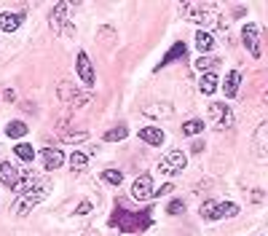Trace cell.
I'll return each mask as SVG.
<instances>
[{
    "label": "cell",
    "mask_w": 268,
    "mask_h": 236,
    "mask_svg": "<svg viewBox=\"0 0 268 236\" xmlns=\"http://www.w3.org/2000/svg\"><path fill=\"white\" fill-rule=\"evenodd\" d=\"M110 226L118 228V231H126V233H137V231H145L153 226V209L145 207L142 212H132L126 207V202H115V209H113V218H110Z\"/></svg>",
    "instance_id": "obj_1"
},
{
    "label": "cell",
    "mask_w": 268,
    "mask_h": 236,
    "mask_svg": "<svg viewBox=\"0 0 268 236\" xmlns=\"http://www.w3.org/2000/svg\"><path fill=\"white\" fill-rule=\"evenodd\" d=\"M19 188H22L25 193H22V196H19V202H16V215H19V218H25V215H30V212H32V209L46 199V193H49V188H51V185L46 183L43 177H35V174H32L30 180H25Z\"/></svg>",
    "instance_id": "obj_2"
},
{
    "label": "cell",
    "mask_w": 268,
    "mask_h": 236,
    "mask_svg": "<svg viewBox=\"0 0 268 236\" xmlns=\"http://www.w3.org/2000/svg\"><path fill=\"white\" fill-rule=\"evenodd\" d=\"M199 215L204 220H223V218H234L239 215V204L234 202H204Z\"/></svg>",
    "instance_id": "obj_3"
},
{
    "label": "cell",
    "mask_w": 268,
    "mask_h": 236,
    "mask_svg": "<svg viewBox=\"0 0 268 236\" xmlns=\"http://www.w3.org/2000/svg\"><path fill=\"white\" fill-rule=\"evenodd\" d=\"M209 118H212V129H217V132L234 126V110H231L225 102H212L209 105Z\"/></svg>",
    "instance_id": "obj_4"
},
{
    "label": "cell",
    "mask_w": 268,
    "mask_h": 236,
    "mask_svg": "<svg viewBox=\"0 0 268 236\" xmlns=\"http://www.w3.org/2000/svg\"><path fill=\"white\" fill-rule=\"evenodd\" d=\"M185 164H188V159H185V153L182 150H169L164 159L158 161V174H167V177H172V174H180L182 169H185Z\"/></svg>",
    "instance_id": "obj_5"
},
{
    "label": "cell",
    "mask_w": 268,
    "mask_h": 236,
    "mask_svg": "<svg viewBox=\"0 0 268 236\" xmlns=\"http://www.w3.org/2000/svg\"><path fill=\"white\" fill-rule=\"evenodd\" d=\"M56 91H59L62 102H67L70 108H84V105L89 102V97H91L89 91H80V89H75L73 84H70V81H59V86H56Z\"/></svg>",
    "instance_id": "obj_6"
},
{
    "label": "cell",
    "mask_w": 268,
    "mask_h": 236,
    "mask_svg": "<svg viewBox=\"0 0 268 236\" xmlns=\"http://www.w3.org/2000/svg\"><path fill=\"white\" fill-rule=\"evenodd\" d=\"M180 14L196 22V25H209L212 22V11H207V6H199V3H180Z\"/></svg>",
    "instance_id": "obj_7"
},
{
    "label": "cell",
    "mask_w": 268,
    "mask_h": 236,
    "mask_svg": "<svg viewBox=\"0 0 268 236\" xmlns=\"http://www.w3.org/2000/svg\"><path fill=\"white\" fill-rule=\"evenodd\" d=\"M241 41L250 49L252 56H263V46H260V27L258 25H244L241 30Z\"/></svg>",
    "instance_id": "obj_8"
},
{
    "label": "cell",
    "mask_w": 268,
    "mask_h": 236,
    "mask_svg": "<svg viewBox=\"0 0 268 236\" xmlns=\"http://www.w3.org/2000/svg\"><path fill=\"white\" fill-rule=\"evenodd\" d=\"M75 70H78V78L84 81L86 86H94V67H91L86 51H78V56H75Z\"/></svg>",
    "instance_id": "obj_9"
},
{
    "label": "cell",
    "mask_w": 268,
    "mask_h": 236,
    "mask_svg": "<svg viewBox=\"0 0 268 236\" xmlns=\"http://www.w3.org/2000/svg\"><path fill=\"white\" fill-rule=\"evenodd\" d=\"M132 196L139 199V202H148L150 196H153V177L150 174H139L134 185H132Z\"/></svg>",
    "instance_id": "obj_10"
},
{
    "label": "cell",
    "mask_w": 268,
    "mask_h": 236,
    "mask_svg": "<svg viewBox=\"0 0 268 236\" xmlns=\"http://www.w3.org/2000/svg\"><path fill=\"white\" fill-rule=\"evenodd\" d=\"M25 11H3L0 14V30L3 32H16L22 27V22H25Z\"/></svg>",
    "instance_id": "obj_11"
},
{
    "label": "cell",
    "mask_w": 268,
    "mask_h": 236,
    "mask_svg": "<svg viewBox=\"0 0 268 236\" xmlns=\"http://www.w3.org/2000/svg\"><path fill=\"white\" fill-rule=\"evenodd\" d=\"M142 115L145 118H172L174 115V108L169 102H148L142 108Z\"/></svg>",
    "instance_id": "obj_12"
},
{
    "label": "cell",
    "mask_w": 268,
    "mask_h": 236,
    "mask_svg": "<svg viewBox=\"0 0 268 236\" xmlns=\"http://www.w3.org/2000/svg\"><path fill=\"white\" fill-rule=\"evenodd\" d=\"M0 183H6L8 188H19L25 183V177L16 167H11V164H0Z\"/></svg>",
    "instance_id": "obj_13"
},
{
    "label": "cell",
    "mask_w": 268,
    "mask_h": 236,
    "mask_svg": "<svg viewBox=\"0 0 268 236\" xmlns=\"http://www.w3.org/2000/svg\"><path fill=\"white\" fill-rule=\"evenodd\" d=\"M40 161H43L46 169H59L65 164V156H62L59 148H46V150H40Z\"/></svg>",
    "instance_id": "obj_14"
},
{
    "label": "cell",
    "mask_w": 268,
    "mask_h": 236,
    "mask_svg": "<svg viewBox=\"0 0 268 236\" xmlns=\"http://www.w3.org/2000/svg\"><path fill=\"white\" fill-rule=\"evenodd\" d=\"M139 140H145L148 145H161L164 143V132L161 129H156V126H145V129H139Z\"/></svg>",
    "instance_id": "obj_15"
},
{
    "label": "cell",
    "mask_w": 268,
    "mask_h": 236,
    "mask_svg": "<svg viewBox=\"0 0 268 236\" xmlns=\"http://www.w3.org/2000/svg\"><path fill=\"white\" fill-rule=\"evenodd\" d=\"M239 84H241V75L236 73V70H231V73L225 75V81H223V94L225 97H236Z\"/></svg>",
    "instance_id": "obj_16"
},
{
    "label": "cell",
    "mask_w": 268,
    "mask_h": 236,
    "mask_svg": "<svg viewBox=\"0 0 268 236\" xmlns=\"http://www.w3.org/2000/svg\"><path fill=\"white\" fill-rule=\"evenodd\" d=\"M185 51H188V46H185V43H174L172 49H169V54H167L164 59H161L158 70H161V67H167L169 62H177V59H185Z\"/></svg>",
    "instance_id": "obj_17"
},
{
    "label": "cell",
    "mask_w": 268,
    "mask_h": 236,
    "mask_svg": "<svg viewBox=\"0 0 268 236\" xmlns=\"http://www.w3.org/2000/svg\"><path fill=\"white\" fill-rule=\"evenodd\" d=\"M196 49H199L201 54H209V51H212L215 49V38H212V35H209V32H196Z\"/></svg>",
    "instance_id": "obj_18"
},
{
    "label": "cell",
    "mask_w": 268,
    "mask_h": 236,
    "mask_svg": "<svg viewBox=\"0 0 268 236\" xmlns=\"http://www.w3.org/2000/svg\"><path fill=\"white\" fill-rule=\"evenodd\" d=\"M199 89L204 91V97L215 94V89H217V75H215V73H204L201 81H199Z\"/></svg>",
    "instance_id": "obj_19"
},
{
    "label": "cell",
    "mask_w": 268,
    "mask_h": 236,
    "mask_svg": "<svg viewBox=\"0 0 268 236\" xmlns=\"http://www.w3.org/2000/svg\"><path fill=\"white\" fill-rule=\"evenodd\" d=\"M67 8H70V3H59V6L54 8V14H51V27H65Z\"/></svg>",
    "instance_id": "obj_20"
},
{
    "label": "cell",
    "mask_w": 268,
    "mask_h": 236,
    "mask_svg": "<svg viewBox=\"0 0 268 236\" xmlns=\"http://www.w3.org/2000/svg\"><path fill=\"white\" fill-rule=\"evenodd\" d=\"M199 132H204V118H193V121H185L182 124V134L185 137H193Z\"/></svg>",
    "instance_id": "obj_21"
},
{
    "label": "cell",
    "mask_w": 268,
    "mask_h": 236,
    "mask_svg": "<svg viewBox=\"0 0 268 236\" xmlns=\"http://www.w3.org/2000/svg\"><path fill=\"white\" fill-rule=\"evenodd\" d=\"M67 161H70V172H73V174H75V172H84V169L89 167V159L84 156V153H73Z\"/></svg>",
    "instance_id": "obj_22"
},
{
    "label": "cell",
    "mask_w": 268,
    "mask_h": 236,
    "mask_svg": "<svg viewBox=\"0 0 268 236\" xmlns=\"http://www.w3.org/2000/svg\"><path fill=\"white\" fill-rule=\"evenodd\" d=\"M6 134H8L11 140L25 137V134H27V124H22V121H11V124L6 126Z\"/></svg>",
    "instance_id": "obj_23"
},
{
    "label": "cell",
    "mask_w": 268,
    "mask_h": 236,
    "mask_svg": "<svg viewBox=\"0 0 268 236\" xmlns=\"http://www.w3.org/2000/svg\"><path fill=\"white\" fill-rule=\"evenodd\" d=\"M99 180H102V183H108V185H121L123 172H121V169H105V172L99 174Z\"/></svg>",
    "instance_id": "obj_24"
},
{
    "label": "cell",
    "mask_w": 268,
    "mask_h": 236,
    "mask_svg": "<svg viewBox=\"0 0 268 236\" xmlns=\"http://www.w3.org/2000/svg\"><path fill=\"white\" fill-rule=\"evenodd\" d=\"M220 59L217 56H199L196 59V70H201V73H212V70L217 67Z\"/></svg>",
    "instance_id": "obj_25"
},
{
    "label": "cell",
    "mask_w": 268,
    "mask_h": 236,
    "mask_svg": "<svg viewBox=\"0 0 268 236\" xmlns=\"http://www.w3.org/2000/svg\"><path fill=\"white\" fill-rule=\"evenodd\" d=\"M265 124H260L258 126V134H255V145H258V156L260 159H265Z\"/></svg>",
    "instance_id": "obj_26"
},
{
    "label": "cell",
    "mask_w": 268,
    "mask_h": 236,
    "mask_svg": "<svg viewBox=\"0 0 268 236\" xmlns=\"http://www.w3.org/2000/svg\"><path fill=\"white\" fill-rule=\"evenodd\" d=\"M126 137V126L121 124V126H115V129H110V132L108 134H105L102 140H105V143H121V140Z\"/></svg>",
    "instance_id": "obj_27"
},
{
    "label": "cell",
    "mask_w": 268,
    "mask_h": 236,
    "mask_svg": "<svg viewBox=\"0 0 268 236\" xmlns=\"http://www.w3.org/2000/svg\"><path fill=\"white\" fill-rule=\"evenodd\" d=\"M14 153H16L22 161H32V159H35V150H32V145H27V143H19V145L14 148Z\"/></svg>",
    "instance_id": "obj_28"
},
{
    "label": "cell",
    "mask_w": 268,
    "mask_h": 236,
    "mask_svg": "<svg viewBox=\"0 0 268 236\" xmlns=\"http://www.w3.org/2000/svg\"><path fill=\"white\" fill-rule=\"evenodd\" d=\"M89 134L86 132H75V134H65L62 137V143H73V145H80V143H86Z\"/></svg>",
    "instance_id": "obj_29"
},
{
    "label": "cell",
    "mask_w": 268,
    "mask_h": 236,
    "mask_svg": "<svg viewBox=\"0 0 268 236\" xmlns=\"http://www.w3.org/2000/svg\"><path fill=\"white\" fill-rule=\"evenodd\" d=\"M169 215H185V202H180V199H172L169 207H167Z\"/></svg>",
    "instance_id": "obj_30"
},
{
    "label": "cell",
    "mask_w": 268,
    "mask_h": 236,
    "mask_svg": "<svg viewBox=\"0 0 268 236\" xmlns=\"http://www.w3.org/2000/svg\"><path fill=\"white\" fill-rule=\"evenodd\" d=\"M75 212H78V215H89V212H91V202H80V207Z\"/></svg>",
    "instance_id": "obj_31"
},
{
    "label": "cell",
    "mask_w": 268,
    "mask_h": 236,
    "mask_svg": "<svg viewBox=\"0 0 268 236\" xmlns=\"http://www.w3.org/2000/svg\"><path fill=\"white\" fill-rule=\"evenodd\" d=\"M172 188H174V185H172V183H167V185H161L158 191H153V196H164V193H169V191H172Z\"/></svg>",
    "instance_id": "obj_32"
},
{
    "label": "cell",
    "mask_w": 268,
    "mask_h": 236,
    "mask_svg": "<svg viewBox=\"0 0 268 236\" xmlns=\"http://www.w3.org/2000/svg\"><path fill=\"white\" fill-rule=\"evenodd\" d=\"M3 100H6V102H14V100H16V94H14V91H11V89H6V94H3Z\"/></svg>",
    "instance_id": "obj_33"
}]
</instances>
